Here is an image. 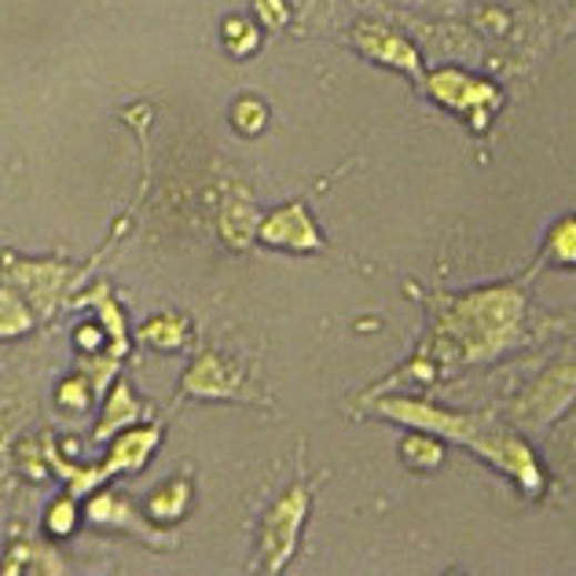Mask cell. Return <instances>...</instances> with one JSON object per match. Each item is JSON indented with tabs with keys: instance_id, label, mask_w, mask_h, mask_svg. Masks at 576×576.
Segmentation results:
<instances>
[{
	"instance_id": "obj_1",
	"label": "cell",
	"mask_w": 576,
	"mask_h": 576,
	"mask_svg": "<svg viewBox=\"0 0 576 576\" xmlns=\"http://www.w3.org/2000/svg\"><path fill=\"white\" fill-rule=\"evenodd\" d=\"M430 92H434V100L455 107V111H474L477 122L474 125H485V111H477L482 103L496 107L499 95L492 85H485V81H474L459 74V70H441V74L430 78Z\"/></svg>"
},
{
	"instance_id": "obj_2",
	"label": "cell",
	"mask_w": 576,
	"mask_h": 576,
	"mask_svg": "<svg viewBox=\"0 0 576 576\" xmlns=\"http://www.w3.org/2000/svg\"><path fill=\"white\" fill-rule=\"evenodd\" d=\"M360 48H364V55L378 59V63H390V67H401L407 70V74L418 78V55L415 48L407 44L404 38H397V33L390 30H375V27H360Z\"/></svg>"
},
{
	"instance_id": "obj_3",
	"label": "cell",
	"mask_w": 576,
	"mask_h": 576,
	"mask_svg": "<svg viewBox=\"0 0 576 576\" xmlns=\"http://www.w3.org/2000/svg\"><path fill=\"white\" fill-rule=\"evenodd\" d=\"M265 243H275V246H320L316 232H312V224L305 221L302 206H286L280 218H272L265 224Z\"/></svg>"
},
{
	"instance_id": "obj_4",
	"label": "cell",
	"mask_w": 576,
	"mask_h": 576,
	"mask_svg": "<svg viewBox=\"0 0 576 576\" xmlns=\"http://www.w3.org/2000/svg\"><path fill=\"white\" fill-rule=\"evenodd\" d=\"M257 44H261V33L254 22H243V19L224 22V48L232 55H254Z\"/></svg>"
},
{
	"instance_id": "obj_5",
	"label": "cell",
	"mask_w": 576,
	"mask_h": 576,
	"mask_svg": "<svg viewBox=\"0 0 576 576\" xmlns=\"http://www.w3.org/2000/svg\"><path fill=\"white\" fill-rule=\"evenodd\" d=\"M232 122L239 133H261L269 122V111H265V103L254 100V95H243V100L232 107Z\"/></svg>"
},
{
	"instance_id": "obj_6",
	"label": "cell",
	"mask_w": 576,
	"mask_h": 576,
	"mask_svg": "<svg viewBox=\"0 0 576 576\" xmlns=\"http://www.w3.org/2000/svg\"><path fill=\"white\" fill-rule=\"evenodd\" d=\"M184 503H188V485L170 482L151 496V514H159V518H176V514H184Z\"/></svg>"
},
{
	"instance_id": "obj_7",
	"label": "cell",
	"mask_w": 576,
	"mask_h": 576,
	"mask_svg": "<svg viewBox=\"0 0 576 576\" xmlns=\"http://www.w3.org/2000/svg\"><path fill=\"white\" fill-rule=\"evenodd\" d=\"M550 254L566 265H576V221H562L555 232H550Z\"/></svg>"
},
{
	"instance_id": "obj_8",
	"label": "cell",
	"mask_w": 576,
	"mask_h": 576,
	"mask_svg": "<svg viewBox=\"0 0 576 576\" xmlns=\"http://www.w3.org/2000/svg\"><path fill=\"white\" fill-rule=\"evenodd\" d=\"M257 16L265 19V27L272 30H283L286 27V8H283V0H257Z\"/></svg>"
},
{
	"instance_id": "obj_9",
	"label": "cell",
	"mask_w": 576,
	"mask_h": 576,
	"mask_svg": "<svg viewBox=\"0 0 576 576\" xmlns=\"http://www.w3.org/2000/svg\"><path fill=\"white\" fill-rule=\"evenodd\" d=\"M70 525H74V507L63 499L52 514H48V529H52L55 536H63V533H70Z\"/></svg>"
}]
</instances>
